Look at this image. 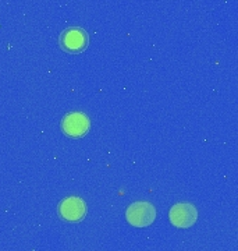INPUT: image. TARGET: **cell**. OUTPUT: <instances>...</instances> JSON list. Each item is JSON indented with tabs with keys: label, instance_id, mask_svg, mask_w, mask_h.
<instances>
[{
	"label": "cell",
	"instance_id": "obj_1",
	"mask_svg": "<svg viewBox=\"0 0 238 251\" xmlns=\"http://www.w3.org/2000/svg\"><path fill=\"white\" fill-rule=\"evenodd\" d=\"M127 222L134 227H148L156 219V208L149 201H137L125 211Z\"/></svg>",
	"mask_w": 238,
	"mask_h": 251
},
{
	"label": "cell",
	"instance_id": "obj_2",
	"mask_svg": "<svg viewBox=\"0 0 238 251\" xmlns=\"http://www.w3.org/2000/svg\"><path fill=\"white\" fill-rule=\"evenodd\" d=\"M60 48L71 54L82 53L89 44V36L81 27H71L64 29L60 35Z\"/></svg>",
	"mask_w": 238,
	"mask_h": 251
},
{
	"label": "cell",
	"instance_id": "obj_3",
	"mask_svg": "<svg viewBox=\"0 0 238 251\" xmlns=\"http://www.w3.org/2000/svg\"><path fill=\"white\" fill-rule=\"evenodd\" d=\"M91 128L89 117L82 112H71L63 117L62 131L71 138H81L87 134Z\"/></svg>",
	"mask_w": 238,
	"mask_h": 251
},
{
	"label": "cell",
	"instance_id": "obj_4",
	"mask_svg": "<svg viewBox=\"0 0 238 251\" xmlns=\"http://www.w3.org/2000/svg\"><path fill=\"white\" fill-rule=\"evenodd\" d=\"M170 222L178 229H188L194 226L198 219V211L191 202H178L170 208Z\"/></svg>",
	"mask_w": 238,
	"mask_h": 251
},
{
	"label": "cell",
	"instance_id": "obj_5",
	"mask_svg": "<svg viewBox=\"0 0 238 251\" xmlns=\"http://www.w3.org/2000/svg\"><path fill=\"white\" fill-rule=\"evenodd\" d=\"M57 212L63 221L77 224V222H81L87 215V205L82 198L71 196V197L64 198L59 204Z\"/></svg>",
	"mask_w": 238,
	"mask_h": 251
}]
</instances>
